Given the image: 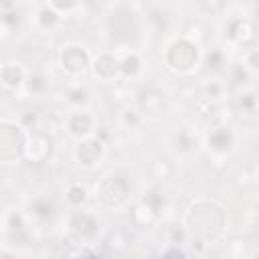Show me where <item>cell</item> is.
I'll return each mask as SVG.
<instances>
[{"label": "cell", "instance_id": "cell-14", "mask_svg": "<svg viewBox=\"0 0 259 259\" xmlns=\"http://www.w3.org/2000/svg\"><path fill=\"white\" fill-rule=\"evenodd\" d=\"M91 125H93V121H91V117H89L87 113H75V115L69 119V132H71L73 136H77V138L87 136V134L91 132Z\"/></svg>", "mask_w": 259, "mask_h": 259}, {"label": "cell", "instance_id": "cell-15", "mask_svg": "<svg viewBox=\"0 0 259 259\" xmlns=\"http://www.w3.org/2000/svg\"><path fill=\"white\" fill-rule=\"evenodd\" d=\"M0 77H2L4 85H8V87H20V85H22V71H20V67H16V65H6V67H2Z\"/></svg>", "mask_w": 259, "mask_h": 259}, {"label": "cell", "instance_id": "cell-1", "mask_svg": "<svg viewBox=\"0 0 259 259\" xmlns=\"http://www.w3.org/2000/svg\"><path fill=\"white\" fill-rule=\"evenodd\" d=\"M221 210L214 204H198L188 214L190 229L200 237H214V233L221 229Z\"/></svg>", "mask_w": 259, "mask_h": 259}, {"label": "cell", "instance_id": "cell-28", "mask_svg": "<svg viewBox=\"0 0 259 259\" xmlns=\"http://www.w3.org/2000/svg\"><path fill=\"white\" fill-rule=\"evenodd\" d=\"M249 63H251V65H249L251 69H257V53H255V51L251 53V57H249Z\"/></svg>", "mask_w": 259, "mask_h": 259}, {"label": "cell", "instance_id": "cell-27", "mask_svg": "<svg viewBox=\"0 0 259 259\" xmlns=\"http://www.w3.org/2000/svg\"><path fill=\"white\" fill-rule=\"evenodd\" d=\"M164 259H184V253L180 251V249H176V247H172L166 255H164Z\"/></svg>", "mask_w": 259, "mask_h": 259}, {"label": "cell", "instance_id": "cell-13", "mask_svg": "<svg viewBox=\"0 0 259 259\" xmlns=\"http://www.w3.org/2000/svg\"><path fill=\"white\" fill-rule=\"evenodd\" d=\"M233 134L227 130V127H217L208 134V146L214 150V152H227L231 150L233 146Z\"/></svg>", "mask_w": 259, "mask_h": 259}, {"label": "cell", "instance_id": "cell-23", "mask_svg": "<svg viewBox=\"0 0 259 259\" xmlns=\"http://www.w3.org/2000/svg\"><path fill=\"white\" fill-rule=\"evenodd\" d=\"M69 97H71V101H75V103H83V101L87 99V91H85V89H73V91H69Z\"/></svg>", "mask_w": 259, "mask_h": 259}, {"label": "cell", "instance_id": "cell-2", "mask_svg": "<svg viewBox=\"0 0 259 259\" xmlns=\"http://www.w3.org/2000/svg\"><path fill=\"white\" fill-rule=\"evenodd\" d=\"M198 61V49L192 40L188 38H178L168 47L166 53V63L174 69V71H190Z\"/></svg>", "mask_w": 259, "mask_h": 259}, {"label": "cell", "instance_id": "cell-9", "mask_svg": "<svg viewBox=\"0 0 259 259\" xmlns=\"http://www.w3.org/2000/svg\"><path fill=\"white\" fill-rule=\"evenodd\" d=\"M49 150H51V142H49V138L42 136V134H34V136L28 140V144L24 146L26 158H28V160H34V162L45 160L47 154H49Z\"/></svg>", "mask_w": 259, "mask_h": 259}, {"label": "cell", "instance_id": "cell-16", "mask_svg": "<svg viewBox=\"0 0 259 259\" xmlns=\"http://www.w3.org/2000/svg\"><path fill=\"white\" fill-rule=\"evenodd\" d=\"M140 59L136 55H127L121 63H119V71L125 75V77H136L140 73Z\"/></svg>", "mask_w": 259, "mask_h": 259}, {"label": "cell", "instance_id": "cell-17", "mask_svg": "<svg viewBox=\"0 0 259 259\" xmlns=\"http://www.w3.org/2000/svg\"><path fill=\"white\" fill-rule=\"evenodd\" d=\"M38 20H40V26L53 28V26L57 24V20H59V14L55 12L53 6H42V10H40V14H38Z\"/></svg>", "mask_w": 259, "mask_h": 259}, {"label": "cell", "instance_id": "cell-29", "mask_svg": "<svg viewBox=\"0 0 259 259\" xmlns=\"http://www.w3.org/2000/svg\"><path fill=\"white\" fill-rule=\"evenodd\" d=\"M0 259H14V255H10V253H0Z\"/></svg>", "mask_w": 259, "mask_h": 259}, {"label": "cell", "instance_id": "cell-25", "mask_svg": "<svg viewBox=\"0 0 259 259\" xmlns=\"http://www.w3.org/2000/svg\"><path fill=\"white\" fill-rule=\"evenodd\" d=\"M241 105L249 111H255V93H249V95H243L241 99Z\"/></svg>", "mask_w": 259, "mask_h": 259}, {"label": "cell", "instance_id": "cell-24", "mask_svg": "<svg viewBox=\"0 0 259 259\" xmlns=\"http://www.w3.org/2000/svg\"><path fill=\"white\" fill-rule=\"evenodd\" d=\"M0 20L4 24H8V26H14L18 22V14L16 12H4V14H0Z\"/></svg>", "mask_w": 259, "mask_h": 259}, {"label": "cell", "instance_id": "cell-20", "mask_svg": "<svg viewBox=\"0 0 259 259\" xmlns=\"http://www.w3.org/2000/svg\"><path fill=\"white\" fill-rule=\"evenodd\" d=\"M223 65V53L219 49H212L208 55H206V67L208 69H219Z\"/></svg>", "mask_w": 259, "mask_h": 259}, {"label": "cell", "instance_id": "cell-5", "mask_svg": "<svg viewBox=\"0 0 259 259\" xmlns=\"http://www.w3.org/2000/svg\"><path fill=\"white\" fill-rule=\"evenodd\" d=\"M158 212H160V198L152 192L148 198H144V200L134 208L132 219H134V223H136L138 227H148V225H152V223L156 221Z\"/></svg>", "mask_w": 259, "mask_h": 259}, {"label": "cell", "instance_id": "cell-7", "mask_svg": "<svg viewBox=\"0 0 259 259\" xmlns=\"http://www.w3.org/2000/svg\"><path fill=\"white\" fill-rule=\"evenodd\" d=\"M101 152H103L101 142L95 140V138H91V140H83V142L77 146L75 156H77L79 164H83V166H93V164L101 158Z\"/></svg>", "mask_w": 259, "mask_h": 259}, {"label": "cell", "instance_id": "cell-19", "mask_svg": "<svg viewBox=\"0 0 259 259\" xmlns=\"http://www.w3.org/2000/svg\"><path fill=\"white\" fill-rule=\"evenodd\" d=\"M196 142L186 134V132H180L178 136H176V148L178 150H182V152H188V150H192V146H194Z\"/></svg>", "mask_w": 259, "mask_h": 259}, {"label": "cell", "instance_id": "cell-22", "mask_svg": "<svg viewBox=\"0 0 259 259\" xmlns=\"http://www.w3.org/2000/svg\"><path fill=\"white\" fill-rule=\"evenodd\" d=\"M45 85H47V83H45V79H42V77H38V75L28 79V89H30V91H34V93H36V91H42V89H45Z\"/></svg>", "mask_w": 259, "mask_h": 259}, {"label": "cell", "instance_id": "cell-18", "mask_svg": "<svg viewBox=\"0 0 259 259\" xmlns=\"http://www.w3.org/2000/svg\"><path fill=\"white\" fill-rule=\"evenodd\" d=\"M30 210H32L36 217L47 219V217H51L53 206H51V202H47V200H34V202H32V206H30Z\"/></svg>", "mask_w": 259, "mask_h": 259}, {"label": "cell", "instance_id": "cell-3", "mask_svg": "<svg viewBox=\"0 0 259 259\" xmlns=\"http://www.w3.org/2000/svg\"><path fill=\"white\" fill-rule=\"evenodd\" d=\"M24 132L14 123H0V160L10 162L24 152Z\"/></svg>", "mask_w": 259, "mask_h": 259}, {"label": "cell", "instance_id": "cell-21", "mask_svg": "<svg viewBox=\"0 0 259 259\" xmlns=\"http://www.w3.org/2000/svg\"><path fill=\"white\" fill-rule=\"evenodd\" d=\"M67 198H69V202H73V204H81V202L85 200V188H81V186H71L69 192H67Z\"/></svg>", "mask_w": 259, "mask_h": 259}, {"label": "cell", "instance_id": "cell-26", "mask_svg": "<svg viewBox=\"0 0 259 259\" xmlns=\"http://www.w3.org/2000/svg\"><path fill=\"white\" fill-rule=\"evenodd\" d=\"M123 119H125V123H130V125H136V123H140V117H138V113H136V111H125Z\"/></svg>", "mask_w": 259, "mask_h": 259}, {"label": "cell", "instance_id": "cell-11", "mask_svg": "<svg viewBox=\"0 0 259 259\" xmlns=\"http://www.w3.org/2000/svg\"><path fill=\"white\" fill-rule=\"evenodd\" d=\"M162 101H164V95H162V91H158L156 87H146V89H142V93H140V97H138L140 107H142L144 111H148V113H156V111L162 107Z\"/></svg>", "mask_w": 259, "mask_h": 259}, {"label": "cell", "instance_id": "cell-8", "mask_svg": "<svg viewBox=\"0 0 259 259\" xmlns=\"http://www.w3.org/2000/svg\"><path fill=\"white\" fill-rule=\"evenodd\" d=\"M93 73H95V77H99V79H103V81H109V79H113V77L119 73V61H117L113 55L103 53V55H99V57L95 59V63H93Z\"/></svg>", "mask_w": 259, "mask_h": 259}, {"label": "cell", "instance_id": "cell-4", "mask_svg": "<svg viewBox=\"0 0 259 259\" xmlns=\"http://www.w3.org/2000/svg\"><path fill=\"white\" fill-rule=\"evenodd\" d=\"M130 190H132V186L123 176H113V178H107L101 184L99 198L105 206H119L127 200Z\"/></svg>", "mask_w": 259, "mask_h": 259}, {"label": "cell", "instance_id": "cell-12", "mask_svg": "<svg viewBox=\"0 0 259 259\" xmlns=\"http://www.w3.org/2000/svg\"><path fill=\"white\" fill-rule=\"evenodd\" d=\"M71 227L81 237H93L95 231H97V221L87 212H77L71 221Z\"/></svg>", "mask_w": 259, "mask_h": 259}, {"label": "cell", "instance_id": "cell-6", "mask_svg": "<svg viewBox=\"0 0 259 259\" xmlns=\"http://www.w3.org/2000/svg\"><path fill=\"white\" fill-rule=\"evenodd\" d=\"M61 63L67 71L71 73H77V71H83L89 63V55L85 49L77 47V45H69L61 51Z\"/></svg>", "mask_w": 259, "mask_h": 259}, {"label": "cell", "instance_id": "cell-10", "mask_svg": "<svg viewBox=\"0 0 259 259\" xmlns=\"http://www.w3.org/2000/svg\"><path fill=\"white\" fill-rule=\"evenodd\" d=\"M231 38L239 45H249L255 40V26L247 18H239L231 24Z\"/></svg>", "mask_w": 259, "mask_h": 259}]
</instances>
